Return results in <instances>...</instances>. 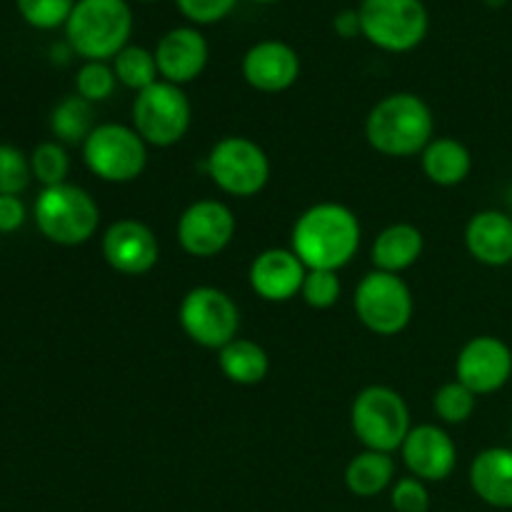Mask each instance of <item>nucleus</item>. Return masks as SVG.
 Instances as JSON below:
<instances>
[{
  "label": "nucleus",
  "instance_id": "nucleus-1",
  "mask_svg": "<svg viewBox=\"0 0 512 512\" xmlns=\"http://www.w3.org/2000/svg\"><path fill=\"white\" fill-rule=\"evenodd\" d=\"M360 220L348 205H310L293 225L290 245L308 270H343L358 255Z\"/></svg>",
  "mask_w": 512,
  "mask_h": 512
},
{
  "label": "nucleus",
  "instance_id": "nucleus-2",
  "mask_svg": "<svg viewBox=\"0 0 512 512\" xmlns=\"http://www.w3.org/2000/svg\"><path fill=\"white\" fill-rule=\"evenodd\" d=\"M365 138L380 155L413 158L435 138L433 110L415 93L385 95L368 113Z\"/></svg>",
  "mask_w": 512,
  "mask_h": 512
},
{
  "label": "nucleus",
  "instance_id": "nucleus-3",
  "mask_svg": "<svg viewBox=\"0 0 512 512\" xmlns=\"http://www.w3.org/2000/svg\"><path fill=\"white\" fill-rule=\"evenodd\" d=\"M133 10L128 0H78L65 23L73 53L85 60H110L130 45Z\"/></svg>",
  "mask_w": 512,
  "mask_h": 512
},
{
  "label": "nucleus",
  "instance_id": "nucleus-4",
  "mask_svg": "<svg viewBox=\"0 0 512 512\" xmlns=\"http://www.w3.org/2000/svg\"><path fill=\"white\" fill-rule=\"evenodd\" d=\"M33 220L50 243L75 248L88 243L100 223V208L88 190L73 183L43 188L35 198Z\"/></svg>",
  "mask_w": 512,
  "mask_h": 512
},
{
  "label": "nucleus",
  "instance_id": "nucleus-5",
  "mask_svg": "<svg viewBox=\"0 0 512 512\" xmlns=\"http://www.w3.org/2000/svg\"><path fill=\"white\" fill-rule=\"evenodd\" d=\"M350 425L365 450L388 455L403 448L405 438L413 430L408 403L398 390L388 385H370L355 395Z\"/></svg>",
  "mask_w": 512,
  "mask_h": 512
},
{
  "label": "nucleus",
  "instance_id": "nucleus-6",
  "mask_svg": "<svg viewBox=\"0 0 512 512\" xmlns=\"http://www.w3.org/2000/svg\"><path fill=\"white\" fill-rule=\"evenodd\" d=\"M360 33L388 53L418 48L430 28L423 0H363L358 5Z\"/></svg>",
  "mask_w": 512,
  "mask_h": 512
},
{
  "label": "nucleus",
  "instance_id": "nucleus-7",
  "mask_svg": "<svg viewBox=\"0 0 512 512\" xmlns=\"http://www.w3.org/2000/svg\"><path fill=\"white\" fill-rule=\"evenodd\" d=\"M83 160L105 183H133L148 165V143L130 125L100 123L83 143Z\"/></svg>",
  "mask_w": 512,
  "mask_h": 512
},
{
  "label": "nucleus",
  "instance_id": "nucleus-8",
  "mask_svg": "<svg viewBox=\"0 0 512 512\" xmlns=\"http://www.w3.org/2000/svg\"><path fill=\"white\" fill-rule=\"evenodd\" d=\"M193 108L180 85L158 80L140 90L133 103V128L140 138L155 148L180 143L190 130Z\"/></svg>",
  "mask_w": 512,
  "mask_h": 512
},
{
  "label": "nucleus",
  "instance_id": "nucleus-9",
  "mask_svg": "<svg viewBox=\"0 0 512 512\" xmlns=\"http://www.w3.org/2000/svg\"><path fill=\"white\" fill-rule=\"evenodd\" d=\"M358 320L375 335L403 333L413 320V293L400 275L373 270L358 283L353 295Z\"/></svg>",
  "mask_w": 512,
  "mask_h": 512
},
{
  "label": "nucleus",
  "instance_id": "nucleus-10",
  "mask_svg": "<svg viewBox=\"0 0 512 512\" xmlns=\"http://www.w3.org/2000/svg\"><path fill=\"white\" fill-rule=\"evenodd\" d=\"M205 170L223 193L235 198H253L270 180L268 155L255 140L243 135L218 140L205 158Z\"/></svg>",
  "mask_w": 512,
  "mask_h": 512
},
{
  "label": "nucleus",
  "instance_id": "nucleus-11",
  "mask_svg": "<svg viewBox=\"0 0 512 512\" xmlns=\"http://www.w3.org/2000/svg\"><path fill=\"white\" fill-rule=\"evenodd\" d=\"M183 333L200 348L220 350L238 338L240 313L225 290L213 285H198L188 290L178 308Z\"/></svg>",
  "mask_w": 512,
  "mask_h": 512
},
{
  "label": "nucleus",
  "instance_id": "nucleus-12",
  "mask_svg": "<svg viewBox=\"0 0 512 512\" xmlns=\"http://www.w3.org/2000/svg\"><path fill=\"white\" fill-rule=\"evenodd\" d=\"M235 215L220 200H198L178 218V243L193 258H215L235 238Z\"/></svg>",
  "mask_w": 512,
  "mask_h": 512
},
{
  "label": "nucleus",
  "instance_id": "nucleus-13",
  "mask_svg": "<svg viewBox=\"0 0 512 512\" xmlns=\"http://www.w3.org/2000/svg\"><path fill=\"white\" fill-rule=\"evenodd\" d=\"M455 375L475 395L498 393L512 378V350L495 335H478L458 353Z\"/></svg>",
  "mask_w": 512,
  "mask_h": 512
},
{
  "label": "nucleus",
  "instance_id": "nucleus-14",
  "mask_svg": "<svg viewBox=\"0 0 512 512\" xmlns=\"http://www.w3.org/2000/svg\"><path fill=\"white\" fill-rule=\"evenodd\" d=\"M103 258L115 273L145 275L158 265L160 245L153 230L135 218L115 220L103 233Z\"/></svg>",
  "mask_w": 512,
  "mask_h": 512
},
{
  "label": "nucleus",
  "instance_id": "nucleus-15",
  "mask_svg": "<svg viewBox=\"0 0 512 512\" xmlns=\"http://www.w3.org/2000/svg\"><path fill=\"white\" fill-rule=\"evenodd\" d=\"M155 63H158L160 80L173 85H188L205 70L210 58V48L205 35L190 25H178L163 33L155 45Z\"/></svg>",
  "mask_w": 512,
  "mask_h": 512
},
{
  "label": "nucleus",
  "instance_id": "nucleus-16",
  "mask_svg": "<svg viewBox=\"0 0 512 512\" xmlns=\"http://www.w3.org/2000/svg\"><path fill=\"white\" fill-rule=\"evenodd\" d=\"M400 453L410 475L423 483H440L450 478L458 465V448L453 438L443 428L430 423L410 430Z\"/></svg>",
  "mask_w": 512,
  "mask_h": 512
},
{
  "label": "nucleus",
  "instance_id": "nucleus-17",
  "mask_svg": "<svg viewBox=\"0 0 512 512\" xmlns=\"http://www.w3.org/2000/svg\"><path fill=\"white\" fill-rule=\"evenodd\" d=\"M243 78L260 93H283L300 78V55L285 40H260L243 55Z\"/></svg>",
  "mask_w": 512,
  "mask_h": 512
},
{
  "label": "nucleus",
  "instance_id": "nucleus-18",
  "mask_svg": "<svg viewBox=\"0 0 512 512\" xmlns=\"http://www.w3.org/2000/svg\"><path fill=\"white\" fill-rule=\"evenodd\" d=\"M305 275H308V268L293 250L270 248L255 255L248 280L258 298L268 303H288L295 295H300Z\"/></svg>",
  "mask_w": 512,
  "mask_h": 512
},
{
  "label": "nucleus",
  "instance_id": "nucleus-19",
  "mask_svg": "<svg viewBox=\"0 0 512 512\" xmlns=\"http://www.w3.org/2000/svg\"><path fill=\"white\" fill-rule=\"evenodd\" d=\"M465 248L478 263L503 268L512 263V218L500 210H480L465 225Z\"/></svg>",
  "mask_w": 512,
  "mask_h": 512
},
{
  "label": "nucleus",
  "instance_id": "nucleus-20",
  "mask_svg": "<svg viewBox=\"0 0 512 512\" xmlns=\"http://www.w3.org/2000/svg\"><path fill=\"white\" fill-rule=\"evenodd\" d=\"M470 488L490 508H512V448H488L470 463Z\"/></svg>",
  "mask_w": 512,
  "mask_h": 512
},
{
  "label": "nucleus",
  "instance_id": "nucleus-21",
  "mask_svg": "<svg viewBox=\"0 0 512 512\" xmlns=\"http://www.w3.org/2000/svg\"><path fill=\"white\" fill-rule=\"evenodd\" d=\"M425 248V238L418 225L413 223H393L375 238L370 260L375 270L400 275L403 270L413 268L420 260Z\"/></svg>",
  "mask_w": 512,
  "mask_h": 512
},
{
  "label": "nucleus",
  "instance_id": "nucleus-22",
  "mask_svg": "<svg viewBox=\"0 0 512 512\" xmlns=\"http://www.w3.org/2000/svg\"><path fill=\"white\" fill-rule=\"evenodd\" d=\"M423 173L440 188L460 185L473 170V155L458 138H433L420 153Z\"/></svg>",
  "mask_w": 512,
  "mask_h": 512
},
{
  "label": "nucleus",
  "instance_id": "nucleus-23",
  "mask_svg": "<svg viewBox=\"0 0 512 512\" xmlns=\"http://www.w3.org/2000/svg\"><path fill=\"white\" fill-rule=\"evenodd\" d=\"M220 373L235 385H258L268 378L270 358L263 345L253 340L235 338L218 350Z\"/></svg>",
  "mask_w": 512,
  "mask_h": 512
},
{
  "label": "nucleus",
  "instance_id": "nucleus-24",
  "mask_svg": "<svg viewBox=\"0 0 512 512\" xmlns=\"http://www.w3.org/2000/svg\"><path fill=\"white\" fill-rule=\"evenodd\" d=\"M395 480V460L388 453L363 450L345 468V485L358 498H375L385 493Z\"/></svg>",
  "mask_w": 512,
  "mask_h": 512
},
{
  "label": "nucleus",
  "instance_id": "nucleus-25",
  "mask_svg": "<svg viewBox=\"0 0 512 512\" xmlns=\"http://www.w3.org/2000/svg\"><path fill=\"white\" fill-rule=\"evenodd\" d=\"M95 130L93 103L80 98L78 93L60 100L50 113V133L63 145H83Z\"/></svg>",
  "mask_w": 512,
  "mask_h": 512
},
{
  "label": "nucleus",
  "instance_id": "nucleus-26",
  "mask_svg": "<svg viewBox=\"0 0 512 512\" xmlns=\"http://www.w3.org/2000/svg\"><path fill=\"white\" fill-rule=\"evenodd\" d=\"M113 70L118 83L135 90V93L150 88V85L160 80L155 53L153 50L143 48V45H125V48L113 58Z\"/></svg>",
  "mask_w": 512,
  "mask_h": 512
},
{
  "label": "nucleus",
  "instance_id": "nucleus-27",
  "mask_svg": "<svg viewBox=\"0 0 512 512\" xmlns=\"http://www.w3.org/2000/svg\"><path fill=\"white\" fill-rule=\"evenodd\" d=\"M30 170L43 188L68 183L65 178L70 173V158L65 145L58 140H45V143L35 145V150L30 153Z\"/></svg>",
  "mask_w": 512,
  "mask_h": 512
},
{
  "label": "nucleus",
  "instance_id": "nucleus-28",
  "mask_svg": "<svg viewBox=\"0 0 512 512\" xmlns=\"http://www.w3.org/2000/svg\"><path fill=\"white\" fill-rule=\"evenodd\" d=\"M475 403H478V395L465 388L460 380H450V383L440 385L433 395L435 415L448 425L468 423L475 413Z\"/></svg>",
  "mask_w": 512,
  "mask_h": 512
},
{
  "label": "nucleus",
  "instance_id": "nucleus-29",
  "mask_svg": "<svg viewBox=\"0 0 512 512\" xmlns=\"http://www.w3.org/2000/svg\"><path fill=\"white\" fill-rule=\"evenodd\" d=\"M115 85H118L115 70L105 60H85L80 65L78 75H75V90L88 103H103V100H108L115 93Z\"/></svg>",
  "mask_w": 512,
  "mask_h": 512
},
{
  "label": "nucleus",
  "instance_id": "nucleus-30",
  "mask_svg": "<svg viewBox=\"0 0 512 512\" xmlns=\"http://www.w3.org/2000/svg\"><path fill=\"white\" fill-rule=\"evenodd\" d=\"M33 180L30 155L10 143H0V195H20Z\"/></svg>",
  "mask_w": 512,
  "mask_h": 512
},
{
  "label": "nucleus",
  "instance_id": "nucleus-31",
  "mask_svg": "<svg viewBox=\"0 0 512 512\" xmlns=\"http://www.w3.org/2000/svg\"><path fill=\"white\" fill-rule=\"evenodd\" d=\"M78 0H18V10L33 28L50 30L68 23Z\"/></svg>",
  "mask_w": 512,
  "mask_h": 512
},
{
  "label": "nucleus",
  "instance_id": "nucleus-32",
  "mask_svg": "<svg viewBox=\"0 0 512 512\" xmlns=\"http://www.w3.org/2000/svg\"><path fill=\"white\" fill-rule=\"evenodd\" d=\"M340 278L333 270H308L303 280V288H300V298L305 300V305L315 310H328L333 308L340 300Z\"/></svg>",
  "mask_w": 512,
  "mask_h": 512
},
{
  "label": "nucleus",
  "instance_id": "nucleus-33",
  "mask_svg": "<svg viewBox=\"0 0 512 512\" xmlns=\"http://www.w3.org/2000/svg\"><path fill=\"white\" fill-rule=\"evenodd\" d=\"M390 505L395 512H428L430 493L423 480L418 478H400L390 490Z\"/></svg>",
  "mask_w": 512,
  "mask_h": 512
},
{
  "label": "nucleus",
  "instance_id": "nucleus-34",
  "mask_svg": "<svg viewBox=\"0 0 512 512\" xmlns=\"http://www.w3.org/2000/svg\"><path fill=\"white\" fill-rule=\"evenodd\" d=\"M180 8V13L188 20L198 25L218 23L225 15L233 13V8L238 5V0H175Z\"/></svg>",
  "mask_w": 512,
  "mask_h": 512
},
{
  "label": "nucleus",
  "instance_id": "nucleus-35",
  "mask_svg": "<svg viewBox=\"0 0 512 512\" xmlns=\"http://www.w3.org/2000/svg\"><path fill=\"white\" fill-rule=\"evenodd\" d=\"M28 210L20 195H0V235L18 233L25 225Z\"/></svg>",
  "mask_w": 512,
  "mask_h": 512
},
{
  "label": "nucleus",
  "instance_id": "nucleus-36",
  "mask_svg": "<svg viewBox=\"0 0 512 512\" xmlns=\"http://www.w3.org/2000/svg\"><path fill=\"white\" fill-rule=\"evenodd\" d=\"M333 25L335 30H338V35H343V38H353V35H358L360 33L358 8L340 10V13L333 18Z\"/></svg>",
  "mask_w": 512,
  "mask_h": 512
},
{
  "label": "nucleus",
  "instance_id": "nucleus-37",
  "mask_svg": "<svg viewBox=\"0 0 512 512\" xmlns=\"http://www.w3.org/2000/svg\"><path fill=\"white\" fill-rule=\"evenodd\" d=\"M255 3H275V0H255Z\"/></svg>",
  "mask_w": 512,
  "mask_h": 512
}]
</instances>
